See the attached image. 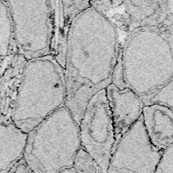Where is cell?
I'll use <instances>...</instances> for the list:
<instances>
[{"label":"cell","instance_id":"7c38bea8","mask_svg":"<svg viewBox=\"0 0 173 173\" xmlns=\"http://www.w3.org/2000/svg\"><path fill=\"white\" fill-rule=\"evenodd\" d=\"M123 10L129 33L162 25L166 19L164 1H124Z\"/></svg>","mask_w":173,"mask_h":173},{"label":"cell","instance_id":"5bb4252c","mask_svg":"<svg viewBox=\"0 0 173 173\" xmlns=\"http://www.w3.org/2000/svg\"><path fill=\"white\" fill-rule=\"evenodd\" d=\"M73 168L77 173H104L95 160L83 147L80 148L76 155Z\"/></svg>","mask_w":173,"mask_h":173},{"label":"cell","instance_id":"8992f818","mask_svg":"<svg viewBox=\"0 0 173 173\" xmlns=\"http://www.w3.org/2000/svg\"><path fill=\"white\" fill-rule=\"evenodd\" d=\"M79 129L81 147L107 173L116 136L106 89L99 91L89 100Z\"/></svg>","mask_w":173,"mask_h":173},{"label":"cell","instance_id":"277c9868","mask_svg":"<svg viewBox=\"0 0 173 173\" xmlns=\"http://www.w3.org/2000/svg\"><path fill=\"white\" fill-rule=\"evenodd\" d=\"M81 147L79 125L66 106L28 133L24 159L34 173H59L73 168Z\"/></svg>","mask_w":173,"mask_h":173},{"label":"cell","instance_id":"2e32d148","mask_svg":"<svg viewBox=\"0 0 173 173\" xmlns=\"http://www.w3.org/2000/svg\"><path fill=\"white\" fill-rule=\"evenodd\" d=\"M155 173H173V143L162 151Z\"/></svg>","mask_w":173,"mask_h":173},{"label":"cell","instance_id":"6da1fadb","mask_svg":"<svg viewBox=\"0 0 173 173\" xmlns=\"http://www.w3.org/2000/svg\"><path fill=\"white\" fill-rule=\"evenodd\" d=\"M120 45L118 28L91 5L73 20L64 67L66 106L79 125L91 98L112 84Z\"/></svg>","mask_w":173,"mask_h":173},{"label":"cell","instance_id":"ffe728a7","mask_svg":"<svg viewBox=\"0 0 173 173\" xmlns=\"http://www.w3.org/2000/svg\"><path fill=\"white\" fill-rule=\"evenodd\" d=\"M59 173H77L76 171L74 170L73 168H70L68 169H65V170L61 171Z\"/></svg>","mask_w":173,"mask_h":173},{"label":"cell","instance_id":"4fadbf2b","mask_svg":"<svg viewBox=\"0 0 173 173\" xmlns=\"http://www.w3.org/2000/svg\"><path fill=\"white\" fill-rule=\"evenodd\" d=\"M15 51L13 27L7 1L0 0V63Z\"/></svg>","mask_w":173,"mask_h":173},{"label":"cell","instance_id":"5b68a950","mask_svg":"<svg viewBox=\"0 0 173 173\" xmlns=\"http://www.w3.org/2000/svg\"><path fill=\"white\" fill-rule=\"evenodd\" d=\"M12 22L15 51L26 60L50 56L51 1H7Z\"/></svg>","mask_w":173,"mask_h":173},{"label":"cell","instance_id":"d6986e66","mask_svg":"<svg viewBox=\"0 0 173 173\" xmlns=\"http://www.w3.org/2000/svg\"><path fill=\"white\" fill-rule=\"evenodd\" d=\"M9 173H34L30 166H28L26 162L24 160V158L18 162L17 164L9 171Z\"/></svg>","mask_w":173,"mask_h":173},{"label":"cell","instance_id":"3957f363","mask_svg":"<svg viewBox=\"0 0 173 173\" xmlns=\"http://www.w3.org/2000/svg\"><path fill=\"white\" fill-rule=\"evenodd\" d=\"M64 68L52 56L26 61L15 101L12 120L28 133L52 114L66 107Z\"/></svg>","mask_w":173,"mask_h":173},{"label":"cell","instance_id":"ba28073f","mask_svg":"<svg viewBox=\"0 0 173 173\" xmlns=\"http://www.w3.org/2000/svg\"><path fill=\"white\" fill-rule=\"evenodd\" d=\"M106 91L115 129L114 148L122 137L142 116L145 105L142 98L129 88L120 90L111 84Z\"/></svg>","mask_w":173,"mask_h":173},{"label":"cell","instance_id":"e0dca14e","mask_svg":"<svg viewBox=\"0 0 173 173\" xmlns=\"http://www.w3.org/2000/svg\"><path fill=\"white\" fill-rule=\"evenodd\" d=\"M112 84L115 85L118 89L123 90L127 88V85L125 83L124 79V73H123V59H122V51L121 45L120 47L119 54L116 62V64L114 68L112 77Z\"/></svg>","mask_w":173,"mask_h":173},{"label":"cell","instance_id":"ac0fdd59","mask_svg":"<svg viewBox=\"0 0 173 173\" xmlns=\"http://www.w3.org/2000/svg\"><path fill=\"white\" fill-rule=\"evenodd\" d=\"M166 19L162 24L173 32V1H164Z\"/></svg>","mask_w":173,"mask_h":173},{"label":"cell","instance_id":"7a4b0ae2","mask_svg":"<svg viewBox=\"0 0 173 173\" xmlns=\"http://www.w3.org/2000/svg\"><path fill=\"white\" fill-rule=\"evenodd\" d=\"M121 51L127 87L141 98L173 79V32L163 24L129 33Z\"/></svg>","mask_w":173,"mask_h":173},{"label":"cell","instance_id":"30bf717a","mask_svg":"<svg viewBox=\"0 0 173 173\" xmlns=\"http://www.w3.org/2000/svg\"><path fill=\"white\" fill-rule=\"evenodd\" d=\"M143 125L151 143L164 151L173 143V112L160 104L145 106L142 113Z\"/></svg>","mask_w":173,"mask_h":173},{"label":"cell","instance_id":"9a60e30c","mask_svg":"<svg viewBox=\"0 0 173 173\" xmlns=\"http://www.w3.org/2000/svg\"><path fill=\"white\" fill-rule=\"evenodd\" d=\"M144 105L160 104L168 108L173 112V79L151 96L142 98Z\"/></svg>","mask_w":173,"mask_h":173},{"label":"cell","instance_id":"9c48e42d","mask_svg":"<svg viewBox=\"0 0 173 173\" xmlns=\"http://www.w3.org/2000/svg\"><path fill=\"white\" fill-rule=\"evenodd\" d=\"M52 36L50 56L64 68L69 30L77 14L91 6L90 1H51Z\"/></svg>","mask_w":173,"mask_h":173},{"label":"cell","instance_id":"8fae6325","mask_svg":"<svg viewBox=\"0 0 173 173\" xmlns=\"http://www.w3.org/2000/svg\"><path fill=\"white\" fill-rule=\"evenodd\" d=\"M28 133L12 120L0 125V173H8L24 158Z\"/></svg>","mask_w":173,"mask_h":173},{"label":"cell","instance_id":"52a82bcc","mask_svg":"<svg viewBox=\"0 0 173 173\" xmlns=\"http://www.w3.org/2000/svg\"><path fill=\"white\" fill-rule=\"evenodd\" d=\"M162 154L148 137L141 116L114 148L107 173H155Z\"/></svg>","mask_w":173,"mask_h":173}]
</instances>
